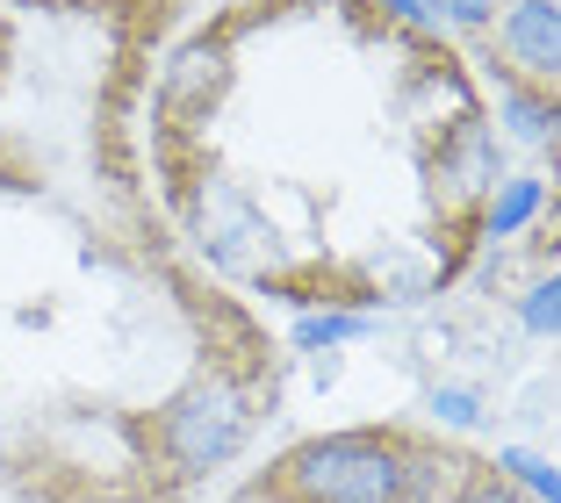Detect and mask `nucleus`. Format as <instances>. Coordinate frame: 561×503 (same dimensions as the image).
<instances>
[{"label": "nucleus", "mask_w": 561, "mask_h": 503, "mask_svg": "<svg viewBox=\"0 0 561 503\" xmlns=\"http://www.w3.org/2000/svg\"><path fill=\"white\" fill-rule=\"evenodd\" d=\"M288 475H296V489L310 503H403L411 496V454L375 432L310 438V446H296Z\"/></svg>", "instance_id": "obj_1"}, {"label": "nucleus", "mask_w": 561, "mask_h": 503, "mask_svg": "<svg viewBox=\"0 0 561 503\" xmlns=\"http://www.w3.org/2000/svg\"><path fill=\"white\" fill-rule=\"evenodd\" d=\"M245 432H252V389L238 374H202L159 418V454L173 460V475H209L245 446Z\"/></svg>", "instance_id": "obj_2"}, {"label": "nucleus", "mask_w": 561, "mask_h": 503, "mask_svg": "<svg viewBox=\"0 0 561 503\" xmlns=\"http://www.w3.org/2000/svg\"><path fill=\"white\" fill-rule=\"evenodd\" d=\"M504 137L482 123V115H461L454 130L439 137V159H432V173H439V195L454 202V209H468V202H482L504 180Z\"/></svg>", "instance_id": "obj_3"}, {"label": "nucleus", "mask_w": 561, "mask_h": 503, "mask_svg": "<svg viewBox=\"0 0 561 503\" xmlns=\"http://www.w3.org/2000/svg\"><path fill=\"white\" fill-rule=\"evenodd\" d=\"M496 50L518 66V87H554L561 80V8L554 0H512L496 22Z\"/></svg>", "instance_id": "obj_4"}, {"label": "nucleus", "mask_w": 561, "mask_h": 503, "mask_svg": "<svg viewBox=\"0 0 561 503\" xmlns=\"http://www.w3.org/2000/svg\"><path fill=\"white\" fill-rule=\"evenodd\" d=\"M245 238H266L260 209H252L238 187L209 180V195H202V252H209L216 266H245Z\"/></svg>", "instance_id": "obj_5"}, {"label": "nucleus", "mask_w": 561, "mask_h": 503, "mask_svg": "<svg viewBox=\"0 0 561 503\" xmlns=\"http://www.w3.org/2000/svg\"><path fill=\"white\" fill-rule=\"evenodd\" d=\"M540 209H547V180L540 173H504L482 195V238H518V230H533L540 224Z\"/></svg>", "instance_id": "obj_6"}, {"label": "nucleus", "mask_w": 561, "mask_h": 503, "mask_svg": "<svg viewBox=\"0 0 561 503\" xmlns=\"http://www.w3.org/2000/svg\"><path fill=\"white\" fill-rule=\"evenodd\" d=\"M496 123H504L496 137L547 151V145H554V123H561V115H554V101H547L540 87H518V80H512V87H496Z\"/></svg>", "instance_id": "obj_7"}, {"label": "nucleus", "mask_w": 561, "mask_h": 503, "mask_svg": "<svg viewBox=\"0 0 561 503\" xmlns=\"http://www.w3.org/2000/svg\"><path fill=\"white\" fill-rule=\"evenodd\" d=\"M496 482H512L518 496L533 503H561V475L547 454H533V446H496Z\"/></svg>", "instance_id": "obj_8"}, {"label": "nucleus", "mask_w": 561, "mask_h": 503, "mask_svg": "<svg viewBox=\"0 0 561 503\" xmlns=\"http://www.w3.org/2000/svg\"><path fill=\"white\" fill-rule=\"evenodd\" d=\"M367 331H375V317H360V309H310V317H296V353H331Z\"/></svg>", "instance_id": "obj_9"}, {"label": "nucleus", "mask_w": 561, "mask_h": 503, "mask_svg": "<svg viewBox=\"0 0 561 503\" xmlns=\"http://www.w3.org/2000/svg\"><path fill=\"white\" fill-rule=\"evenodd\" d=\"M518 317H526L533 339H554L561 331V274H540L526 295H518Z\"/></svg>", "instance_id": "obj_10"}, {"label": "nucleus", "mask_w": 561, "mask_h": 503, "mask_svg": "<svg viewBox=\"0 0 561 503\" xmlns=\"http://www.w3.org/2000/svg\"><path fill=\"white\" fill-rule=\"evenodd\" d=\"M432 418H439L446 432H476L482 424V396L461 389V381H439V389H432Z\"/></svg>", "instance_id": "obj_11"}, {"label": "nucleus", "mask_w": 561, "mask_h": 503, "mask_svg": "<svg viewBox=\"0 0 561 503\" xmlns=\"http://www.w3.org/2000/svg\"><path fill=\"white\" fill-rule=\"evenodd\" d=\"M425 8H432V22H439V30H468V36L496 22V0H425Z\"/></svg>", "instance_id": "obj_12"}, {"label": "nucleus", "mask_w": 561, "mask_h": 503, "mask_svg": "<svg viewBox=\"0 0 561 503\" xmlns=\"http://www.w3.org/2000/svg\"><path fill=\"white\" fill-rule=\"evenodd\" d=\"M381 8H389V15L403 22V30H417V36H439V22H432V8H425V0H381Z\"/></svg>", "instance_id": "obj_13"}, {"label": "nucleus", "mask_w": 561, "mask_h": 503, "mask_svg": "<svg viewBox=\"0 0 561 503\" xmlns=\"http://www.w3.org/2000/svg\"><path fill=\"white\" fill-rule=\"evenodd\" d=\"M461 503H533V496H518L512 482H496V475H490V482H476V489H468Z\"/></svg>", "instance_id": "obj_14"}]
</instances>
